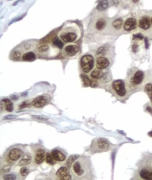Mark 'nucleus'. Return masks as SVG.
Instances as JSON below:
<instances>
[{
  "mask_svg": "<svg viewBox=\"0 0 152 180\" xmlns=\"http://www.w3.org/2000/svg\"><path fill=\"white\" fill-rule=\"evenodd\" d=\"M71 172L74 178L79 180H91L93 178V169L89 157L81 156L73 163Z\"/></svg>",
  "mask_w": 152,
  "mask_h": 180,
  "instance_id": "nucleus-1",
  "label": "nucleus"
},
{
  "mask_svg": "<svg viewBox=\"0 0 152 180\" xmlns=\"http://www.w3.org/2000/svg\"><path fill=\"white\" fill-rule=\"evenodd\" d=\"M81 35V29L79 25L74 23H68L63 26L58 36L63 42L69 43L78 40Z\"/></svg>",
  "mask_w": 152,
  "mask_h": 180,
  "instance_id": "nucleus-2",
  "label": "nucleus"
},
{
  "mask_svg": "<svg viewBox=\"0 0 152 180\" xmlns=\"http://www.w3.org/2000/svg\"><path fill=\"white\" fill-rule=\"evenodd\" d=\"M112 93L119 99L127 98L131 90L128 83L121 79L115 80L111 86Z\"/></svg>",
  "mask_w": 152,
  "mask_h": 180,
  "instance_id": "nucleus-3",
  "label": "nucleus"
},
{
  "mask_svg": "<svg viewBox=\"0 0 152 180\" xmlns=\"http://www.w3.org/2000/svg\"><path fill=\"white\" fill-rule=\"evenodd\" d=\"M145 75L144 71L139 69H134L131 71L128 77L127 83L129 84L131 90L137 89L140 87L144 79Z\"/></svg>",
  "mask_w": 152,
  "mask_h": 180,
  "instance_id": "nucleus-4",
  "label": "nucleus"
},
{
  "mask_svg": "<svg viewBox=\"0 0 152 180\" xmlns=\"http://www.w3.org/2000/svg\"><path fill=\"white\" fill-rule=\"evenodd\" d=\"M112 145L107 139L103 138H96L92 140L90 146V150L92 153H100L110 150Z\"/></svg>",
  "mask_w": 152,
  "mask_h": 180,
  "instance_id": "nucleus-5",
  "label": "nucleus"
},
{
  "mask_svg": "<svg viewBox=\"0 0 152 180\" xmlns=\"http://www.w3.org/2000/svg\"><path fill=\"white\" fill-rule=\"evenodd\" d=\"M58 48L48 44H41L37 46V52L38 56L44 58L55 57L59 53Z\"/></svg>",
  "mask_w": 152,
  "mask_h": 180,
  "instance_id": "nucleus-6",
  "label": "nucleus"
},
{
  "mask_svg": "<svg viewBox=\"0 0 152 180\" xmlns=\"http://www.w3.org/2000/svg\"><path fill=\"white\" fill-rule=\"evenodd\" d=\"M146 161L139 168V177L142 179L152 180V157H147Z\"/></svg>",
  "mask_w": 152,
  "mask_h": 180,
  "instance_id": "nucleus-7",
  "label": "nucleus"
},
{
  "mask_svg": "<svg viewBox=\"0 0 152 180\" xmlns=\"http://www.w3.org/2000/svg\"><path fill=\"white\" fill-rule=\"evenodd\" d=\"M95 60L90 55H86L80 59V66L81 70L84 73H88L94 68Z\"/></svg>",
  "mask_w": 152,
  "mask_h": 180,
  "instance_id": "nucleus-8",
  "label": "nucleus"
},
{
  "mask_svg": "<svg viewBox=\"0 0 152 180\" xmlns=\"http://www.w3.org/2000/svg\"><path fill=\"white\" fill-rule=\"evenodd\" d=\"M79 50V47L78 45L73 43H69L63 46L62 55L66 58H73L78 54Z\"/></svg>",
  "mask_w": 152,
  "mask_h": 180,
  "instance_id": "nucleus-9",
  "label": "nucleus"
},
{
  "mask_svg": "<svg viewBox=\"0 0 152 180\" xmlns=\"http://www.w3.org/2000/svg\"><path fill=\"white\" fill-rule=\"evenodd\" d=\"M23 153V151L20 147H13L8 153V158L12 161H16L21 158Z\"/></svg>",
  "mask_w": 152,
  "mask_h": 180,
  "instance_id": "nucleus-10",
  "label": "nucleus"
},
{
  "mask_svg": "<svg viewBox=\"0 0 152 180\" xmlns=\"http://www.w3.org/2000/svg\"><path fill=\"white\" fill-rule=\"evenodd\" d=\"M109 60L104 56H100L96 60V67L98 69L103 70L106 69L110 65Z\"/></svg>",
  "mask_w": 152,
  "mask_h": 180,
  "instance_id": "nucleus-11",
  "label": "nucleus"
},
{
  "mask_svg": "<svg viewBox=\"0 0 152 180\" xmlns=\"http://www.w3.org/2000/svg\"><path fill=\"white\" fill-rule=\"evenodd\" d=\"M48 99L45 96H41L34 99L32 102L33 106L37 108H41L47 104Z\"/></svg>",
  "mask_w": 152,
  "mask_h": 180,
  "instance_id": "nucleus-12",
  "label": "nucleus"
},
{
  "mask_svg": "<svg viewBox=\"0 0 152 180\" xmlns=\"http://www.w3.org/2000/svg\"><path fill=\"white\" fill-rule=\"evenodd\" d=\"M137 26V22L134 18H129L124 24V29L127 31H131L136 29Z\"/></svg>",
  "mask_w": 152,
  "mask_h": 180,
  "instance_id": "nucleus-13",
  "label": "nucleus"
},
{
  "mask_svg": "<svg viewBox=\"0 0 152 180\" xmlns=\"http://www.w3.org/2000/svg\"><path fill=\"white\" fill-rule=\"evenodd\" d=\"M151 24V19L148 16H144L140 19L139 25L141 29L147 30L150 28Z\"/></svg>",
  "mask_w": 152,
  "mask_h": 180,
  "instance_id": "nucleus-14",
  "label": "nucleus"
},
{
  "mask_svg": "<svg viewBox=\"0 0 152 180\" xmlns=\"http://www.w3.org/2000/svg\"><path fill=\"white\" fill-rule=\"evenodd\" d=\"M46 158L45 151L42 148H39L36 151L35 154V161L38 165L42 164Z\"/></svg>",
  "mask_w": 152,
  "mask_h": 180,
  "instance_id": "nucleus-15",
  "label": "nucleus"
},
{
  "mask_svg": "<svg viewBox=\"0 0 152 180\" xmlns=\"http://www.w3.org/2000/svg\"><path fill=\"white\" fill-rule=\"evenodd\" d=\"M51 154L53 157L58 161H65L66 158L65 154L58 149H53L52 151Z\"/></svg>",
  "mask_w": 152,
  "mask_h": 180,
  "instance_id": "nucleus-16",
  "label": "nucleus"
},
{
  "mask_svg": "<svg viewBox=\"0 0 152 180\" xmlns=\"http://www.w3.org/2000/svg\"><path fill=\"white\" fill-rule=\"evenodd\" d=\"M32 157L31 154L28 153H25L23 156L21 160L19 162V165L22 167L27 166L30 164L32 162Z\"/></svg>",
  "mask_w": 152,
  "mask_h": 180,
  "instance_id": "nucleus-17",
  "label": "nucleus"
},
{
  "mask_svg": "<svg viewBox=\"0 0 152 180\" xmlns=\"http://www.w3.org/2000/svg\"><path fill=\"white\" fill-rule=\"evenodd\" d=\"M22 60L24 61L31 62L35 60L36 59L35 54L32 51L25 53L22 56Z\"/></svg>",
  "mask_w": 152,
  "mask_h": 180,
  "instance_id": "nucleus-18",
  "label": "nucleus"
},
{
  "mask_svg": "<svg viewBox=\"0 0 152 180\" xmlns=\"http://www.w3.org/2000/svg\"><path fill=\"white\" fill-rule=\"evenodd\" d=\"M104 74H105V72H103V71L97 68L92 71V72L90 73V76L93 79H96V80H101L103 78Z\"/></svg>",
  "mask_w": 152,
  "mask_h": 180,
  "instance_id": "nucleus-19",
  "label": "nucleus"
},
{
  "mask_svg": "<svg viewBox=\"0 0 152 180\" xmlns=\"http://www.w3.org/2000/svg\"><path fill=\"white\" fill-rule=\"evenodd\" d=\"M144 91L148 95L152 104V83L149 82L146 83L144 87Z\"/></svg>",
  "mask_w": 152,
  "mask_h": 180,
  "instance_id": "nucleus-20",
  "label": "nucleus"
},
{
  "mask_svg": "<svg viewBox=\"0 0 152 180\" xmlns=\"http://www.w3.org/2000/svg\"><path fill=\"white\" fill-rule=\"evenodd\" d=\"M109 6V3L107 0H101L96 6V9L98 11H102L105 10Z\"/></svg>",
  "mask_w": 152,
  "mask_h": 180,
  "instance_id": "nucleus-21",
  "label": "nucleus"
},
{
  "mask_svg": "<svg viewBox=\"0 0 152 180\" xmlns=\"http://www.w3.org/2000/svg\"><path fill=\"white\" fill-rule=\"evenodd\" d=\"M107 25V21L103 18H101L99 19L96 22V28L98 30H102L105 28Z\"/></svg>",
  "mask_w": 152,
  "mask_h": 180,
  "instance_id": "nucleus-22",
  "label": "nucleus"
},
{
  "mask_svg": "<svg viewBox=\"0 0 152 180\" xmlns=\"http://www.w3.org/2000/svg\"><path fill=\"white\" fill-rule=\"evenodd\" d=\"M79 157V155H77V154H73V155L69 156L68 158L67 161H66V164L67 167L68 169H70L71 166H72V163L75 161L76 160L78 159Z\"/></svg>",
  "mask_w": 152,
  "mask_h": 180,
  "instance_id": "nucleus-23",
  "label": "nucleus"
},
{
  "mask_svg": "<svg viewBox=\"0 0 152 180\" xmlns=\"http://www.w3.org/2000/svg\"><path fill=\"white\" fill-rule=\"evenodd\" d=\"M22 53L18 50H14L11 53L10 58L14 61H18L22 58Z\"/></svg>",
  "mask_w": 152,
  "mask_h": 180,
  "instance_id": "nucleus-24",
  "label": "nucleus"
},
{
  "mask_svg": "<svg viewBox=\"0 0 152 180\" xmlns=\"http://www.w3.org/2000/svg\"><path fill=\"white\" fill-rule=\"evenodd\" d=\"M69 174V171L67 168L65 167H61L57 171L56 173V175L58 177H61L63 176Z\"/></svg>",
  "mask_w": 152,
  "mask_h": 180,
  "instance_id": "nucleus-25",
  "label": "nucleus"
},
{
  "mask_svg": "<svg viewBox=\"0 0 152 180\" xmlns=\"http://www.w3.org/2000/svg\"><path fill=\"white\" fill-rule=\"evenodd\" d=\"M2 101L5 103V109L8 112H13L14 110L13 104L12 103L11 101L8 98L3 99Z\"/></svg>",
  "mask_w": 152,
  "mask_h": 180,
  "instance_id": "nucleus-26",
  "label": "nucleus"
},
{
  "mask_svg": "<svg viewBox=\"0 0 152 180\" xmlns=\"http://www.w3.org/2000/svg\"><path fill=\"white\" fill-rule=\"evenodd\" d=\"M63 41L59 38L58 37L55 36L53 38V44L54 46L58 48V49L63 48Z\"/></svg>",
  "mask_w": 152,
  "mask_h": 180,
  "instance_id": "nucleus-27",
  "label": "nucleus"
},
{
  "mask_svg": "<svg viewBox=\"0 0 152 180\" xmlns=\"http://www.w3.org/2000/svg\"><path fill=\"white\" fill-rule=\"evenodd\" d=\"M80 77L82 80V83L84 87H87L90 86L91 80L88 76L85 74H82L80 75Z\"/></svg>",
  "mask_w": 152,
  "mask_h": 180,
  "instance_id": "nucleus-28",
  "label": "nucleus"
},
{
  "mask_svg": "<svg viewBox=\"0 0 152 180\" xmlns=\"http://www.w3.org/2000/svg\"><path fill=\"white\" fill-rule=\"evenodd\" d=\"M123 20L121 18L115 20L113 23V27L116 29H119L122 27L123 24Z\"/></svg>",
  "mask_w": 152,
  "mask_h": 180,
  "instance_id": "nucleus-29",
  "label": "nucleus"
},
{
  "mask_svg": "<svg viewBox=\"0 0 152 180\" xmlns=\"http://www.w3.org/2000/svg\"><path fill=\"white\" fill-rule=\"evenodd\" d=\"M46 161L48 164L50 165H53L56 164V160L52 156L51 154L48 152L46 155Z\"/></svg>",
  "mask_w": 152,
  "mask_h": 180,
  "instance_id": "nucleus-30",
  "label": "nucleus"
},
{
  "mask_svg": "<svg viewBox=\"0 0 152 180\" xmlns=\"http://www.w3.org/2000/svg\"><path fill=\"white\" fill-rule=\"evenodd\" d=\"M3 178L4 180H16L17 178V176L14 174H8L4 175L3 177Z\"/></svg>",
  "mask_w": 152,
  "mask_h": 180,
  "instance_id": "nucleus-31",
  "label": "nucleus"
},
{
  "mask_svg": "<svg viewBox=\"0 0 152 180\" xmlns=\"http://www.w3.org/2000/svg\"><path fill=\"white\" fill-rule=\"evenodd\" d=\"M29 169L28 168L26 167H24L22 168L21 169L20 174L23 177H26V176H27L28 175L29 173Z\"/></svg>",
  "mask_w": 152,
  "mask_h": 180,
  "instance_id": "nucleus-32",
  "label": "nucleus"
},
{
  "mask_svg": "<svg viewBox=\"0 0 152 180\" xmlns=\"http://www.w3.org/2000/svg\"><path fill=\"white\" fill-rule=\"evenodd\" d=\"M144 39V35L142 34H133V40H142Z\"/></svg>",
  "mask_w": 152,
  "mask_h": 180,
  "instance_id": "nucleus-33",
  "label": "nucleus"
},
{
  "mask_svg": "<svg viewBox=\"0 0 152 180\" xmlns=\"http://www.w3.org/2000/svg\"><path fill=\"white\" fill-rule=\"evenodd\" d=\"M11 167L9 165H7V166H4L3 167L1 170V173L2 174H5L6 173L8 172L10 170Z\"/></svg>",
  "mask_w": 152,
  "mask_h": 180,
  "instance_id": "nucleus-34",
  "label": "nucleus"
},
{
  "mask_svg": "<svg viewBox=\"0 0 152 180\" xmlns=\"http://www.w3.org/2000/svg\"><path fill=\"white\" fill-rule=\"evenodd\" d=\"M106 50H107V49L105 47H101L98 49L97 52H96V54L98 55H102L103 53L106 52Z\"/></svg>",
  "mask_w": 152,
  "mask_h": 180,
  "instance_id": "nucleus-35",
  "label": "nucleus"
},
{
  "mask_svg": "<svg viewBox=\"0 0 152 180\" xmlns=\"http://www.w3.org/2000/svg\"><path fill=\"white\" fill-rule=\"evenodd\" d=\"M26 15V13L25 14L21 16L18 17L16 18V19H14L9 24V25H11V24L14 23L16 22L19 21H20Z\"/></svg>",
  "mask_w": 152,
  "mask_h": 180,
  "instance_id": "nucleus-36",
  "label": "nucleus"
},
{
  "mask_svg": "<svg viewBox=\"0 0 152 180\" xmlns=\"http://www.w3.org/2000/svg\"><path fill=\"white\" fill-rule=\"evenodd\" d=\"M98 82L96 79H93L92 78V80H91V83H90V86L91 87H96L98 86Z\"/></svg>",
  "mask_w": 152,
  "mask_h": 180,
  "instance_id": "nucleus-37",
  "label": "nucleus"
},
{
  "mask_svg": "<svg viewBox=\"0 0 152 180\" xmlns=\"http://www.w3.org/2000/svg\"><path fill=\"white\" fill-rule=\"evenodd\" d=\"M17 116L16 115H7L3 117V120H12L16 118Z\"/></svg>",
  "mask_w": 152,
  "mask_h": 180,
  "instance_id": "nucleus-38",
  "label": "nucleus"
},
{
  "mask_svg": "<svg viewBox=\"0 0 152 180\" xmlns=\"http://www.w3.org/2000/svg\"><path fill=\"white\" fill-rule=\"evenodd\" d=\"M139 45L136 43H134L132 45V50L134 52L136 53L139 50Z\"/></svg>",
  "mask_w": 152,
  "mask_h": 180,
  "instance_id": "nucleus-39",
  "label": "nucleus"
},
{
  "mask_svg": "<svg viewBox=\"0 0 152 180\" xmlns=\"http://www.w3.org/2000/svg\"><path fill=\"white\" fill-rule=\"evenodd\" d=\"M29 106V104H28L26 101H24L19 105V107L21 109H23V108L28 107Z\"/></svg>",
  "mask_w": 152,
  "mask_h": 180,
  "instance_id": "nucleus-40",
  "label": "nucleus"
},
{
  "mask_svg": "<svg viewBox=\"0 0 152 180\" xmlns=\"http://www.w3.org/2000/svg\"><path fill=\"white\" fill-rule=\"evenodd\" d=\"M33 118H35V119H38V120H41V121H46V120H48L47 118H45V117L40 116H33Z\"/></svg>",
  "mask_w": 152,
  "mask_h": 180,
  "instance_id": "nucleus-41",
  "label": "nucleus"
},
{
  "mask_svg": "<svg viewBox=\"0 0 152 180\" xmlns=\"http://www.w3.org/2000/svg\"><path fill=\"white\" fill-rule=\"evenodd\" d=\"M60 180H71L72 179V177L70 175H66L65 176L61 177L60 178Z\"/></svg>",
  "mask_w": 152,
  "mask_h": 180,
  "instance_id": "nucleus-42",
  "label": "nucleus"
},
{
  "mask_svg": "<svg viewBox=\"0 0 152 180\" xmlns=\"http://www.w3.org/2000/svg\"><path fill=\"white\" fill-rule=\"evenodd\" d=\"M111 2L113 5H118L122 2V0H111Z\"/></svg>",
  "mask_w": 152,
  "mask_h": 180,
  "instance_id": "nucleus-43",
  "label": "nucleus"
},
{
  "mask_svg": "<svg viewBox=\"0 0 152 180\" xmlns=\"http://www.w3.org/2000/svg\"><path fill=\"white\" fill-rule=\"evenodd\" d=\"M144 42L145 43V48L148 49L149 48V40L148 39L147 37L144 38Z\"/></svg>",
  "mask_w": 152,
  "mask_h": 180,
  "instance_id": "nucleus-44",
  "label": "nucleus"
},
{
  "mask_svg": "<svg viewBox=\"0 0 152 180\" xmlns=\"http://www.w3.org/2000/svg\"><path fill=\"white\" fill-rule=\"evenodd\" d=\"M146 110L148 111V112L152 114V108L150 106H148L146 108Z\"/></svg>",
  "mask_w": 152,
  "mask_h": 180,
  "instance_id": "nucleus-45",
  "label": "nucleus"
},
{
  "mask_svg": "<svg viewBox=\"0 0 152 180\" xmlns=\"http://www.w3.org/2000/svg\"><path fill=\"white\" fill-rule=\"evenodd\" d=\"M10 98L12 100H17L19 99V96L17 95H13L11 96Z\"/></svg>",
  "mask_w": 152,
  "mask_h": 180,
  "instance_id": "nucleus-46",
  "label": "nucleus"
},
{
  "mask_svg": "<svg viewBox=\"0 0 152 180\" xmlns=\"http://www.w3.org/2000/svg\"><path fill=\"white\" fill-rule=\"evenodd\" d=\"M28 94V92H24V93H23L21 94V96H23V97H25V96H27Z\"/></svg>",
  "mask_w": 152,
  "mask_h": 180,
  "instance_id": "nucleus-47",
  "label": "nucleus"
},
{
  "mask_svg": "<svg viewBox=\"0 0 152 180\" xmlns=\"http://www.w3.org/2000/svg\"><path fill=\"white\" fill-rule=\"evenodd\" d=\"M148 134L149 137H152V131H150V132H149Z\"/></svg>",
  "mask_w": 152,
  "mask_h": 180,
  "instance_id": "nucleus-48",
  "label": "nucleus"
},
{
  "mask_svg": "<svg viewBox=\"0 0 152 180\" xmlns=\"http://www.w3.org/2000/svg\"><path fill=\"white\" fill-rule=\"evenodd\" d=\"M20 1H21V0H18V1L16 2L15 3H14L13 4V6L17 5L18 4V3H19V2Z\"/></svg>",
  "mask_w": 152,
  "mask_h": 180,
  "instance_id": "nucleus-49",
  "label": "nucleus"
},
{
  "mask_svg": "<svg viewBox=\"0 0 152 180\" xmlns=\"http://www.w3.org/2000/svg\"><path fill=\"white\" fill-rule=\"evenodd\" d=\"M139 1V0H133V3H138Z\"/></svg>",
  "mask_w": 152,
  "mask_h": 180,
  "instance_id": "nucleus-50",
  "label": "nucleus"
},
{
  "mask_svg": "<svg viewBox=\"0 0 152 180\" xmlns=\"http://www.w3.org/2000/svg\"><path fill=\"white\" fill-rule=\"evenodd\" d=\"M151 24H152V18H151Z\"/></svg>",
  "mask_w": 152,
  "mask_h": 180,
  "instance_id": "nucleus-51",
  "label": "nucleus"
},
{
  "mask_svg": "<svg viewBox=\"0 0 152 180\" xmlns=\"http://www.w3.org/2000/svg\"><path fill=\"white\" fill-rule=\"evenodd\" d=\"M9 1H10V0H9Z\"/></svg>",
  "mask_w": 152,
  "mask_h": 180,
  "instance_id": "nucleus-52",
  "label": "nucleus"
}]
</instances>
